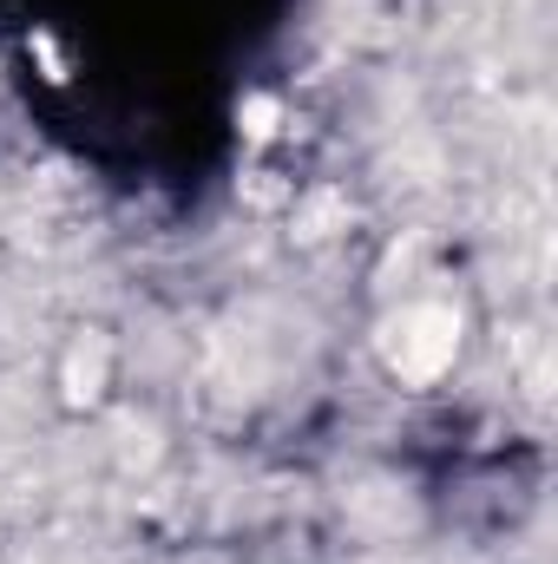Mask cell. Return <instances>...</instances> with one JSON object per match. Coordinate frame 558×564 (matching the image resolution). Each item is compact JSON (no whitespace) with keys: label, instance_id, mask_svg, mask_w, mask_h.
I'll return each instance as SVG.
<instances>
[{"label":"cell","instance_id":"cell-1","mask_svg":"<svg viewBox=\"0 0 558 564\" xmlns=\"http://www.w3.org/2000/svg\"><path fill=\"white\" fill-rule=\"evenodd\" d=\"M453 348H460V315H453L447 302H408V308L382 328L388 368H395L401 381H415V388H427V381L447 375Z\"/></svg>","mask_w":558,"mask_h":564},{"label":"cell","instance_id":"cell-2","mask_svg":"<svg viewBox=\"0 0 558 564\" xmlns=\"http://www.w3.org/2000/svg\"><path fill=\"white\" fill-rule=\"evenodd\" d=\"M99 381H106V341H99V335H86V341L73 348L66 394H73V401H93V394H99Z\"/></svg>","mask_w":558,"mask_h":564},{"label":"cell","instance_id":"cell-3","mask_svg":"<svg viewBox=\"0 0 558 564\" xmlns=\"http://www.w3.org/2000/svg\"><path fill=\"white\" fill-rule=\"evenodd\" d=\"M244 119H250V132H277V126H270V119H277V106H270V99H250V112H244Z\"/></svg>","mask_w":558,"mask_h":564}]
</instances>
